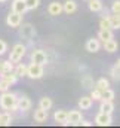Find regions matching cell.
<instances>
[{
  "label": "cell",
  "mask_w": 120,
  "mask_h": 128,
  "mask_svg": "<svg viewBox=\"0 0 120 128\" xmlns=\"http://www.w3.org/2000/svg\"><path fill=\"white\" fill-rule=\"evenodd\" d=\"M92 103H93V100L90 97H82L79 100V107L82 110H89L90 107H92Z\"/></svg>",
  "instance_id": "obj_18"
},
{
  "label": "cell",
  "mask_w": 120,
  "mask_h": 128,
  "mask_svg": "<svg viewBox=\"0 0 120 128\" xmlns=\"http://www.w3.org/2000/svg\"><path fill=\"white\" fill-rule=\"evenodd\" d=\"M24 55H25V46H24L22 43H16V45L12 48V51H10L9 61H12V63H19Z\"/></svg>",
  "instance_id": "obj_2"
},
{
  "label": "cell",
  "mask_w": 120,
  "mask_h": 128,
  "mask_svg": "<svg viewBox=\"0 0 120 128\" xmlns=\"http://www.w3.org/2000/svg\"><path fill=\"white\" fill-rule=\"evenodd\" d=\"M99 48H101V43H99V39H89L88 42H86V51H89V52H98L99 51Z\"/></svg>",
  "instance_id": "obj_12"
},
{
  "label": "cell",
  "mask_w": 120,
  "mask_h": 128,
  "mask_svg": "<svg viewBox=\"0 0 120 128\" xmlns=\"http://www.w3.org/2000/svg\"><path fill=\"white\" fill-rule=\"evenodd\" d=\"M3 2H7V0H0V3H3Z\"/></svg>",
  "instance_id": "obj_38"
},
{
  "label": "cell",
  "mask_w": 120,
  "mask_h": 128,
  "mask_svg": "<svg viewBox=\"0 0 120 128\" xmlns=\"http://www.w3.org/2000/svg\"><path fill=\"white\" fill-rule=\"evenodd\" d=\"M0 76H1V79H3V80L9 82L10 85L16 84V80H18V76L15 74V72H13V70H12V72H4V73H1Z\"/></svg>",
  "instance_id": "obj_16"
},
{
  "label": "cell",
  "mask_w": 120,
  "mask_h": 128,
  "mask_svg": "<svg viewBox=\"0 0 120 128\" xmlns=\"http://www.w3.org/2000/svg\"><path fill=\"white\" fill-rule=\"evenodd\" d=\"M117 66H119V67H120V60H119V61H117Z\"/></svg>",
  "instance_id": "obj_39"
},
{
  "label": "cell",
  "mask_w": 120,
  "mask_h": 128,
  "mask_svg": "<svg viewBox=\"0 0 120 128\" xmlns=\"http://www.w3.org/2000/svg\"><path fill=\"white\" fill-rule=\"evenodd\" d=\"M89 9L92 12H101V10H102V3H101V0H89Z\"/></svg>",
  "instance_id": "obj_24"
},
{
  "label": "cell",
  "mask_w": 120,
  "mask_h": 128,
  "mask_svg": "<svg viewBox=\"0 0 120 128\" xmlns=\"http://www.w3.org/2000/svg\"><path fill=\"white\" fill-rule=\"evenodd\" d=\"M16 109H18V110H22V112L30 110V109H31V100L27 96L19 97V98H18V101H16Z\"/></svg>",
  "instance_id": "obj_9"
},
{
  "label": "cell",
  "mask_w": 120,
  "mask_h": 128,
  "mask_svg": "<svg viewBox=\"0 0 120 128\" xmlns=\"http://www.w3.org/2000/svg\"><path fill=\"white\" fill-rule=\"evenodd\" d=\"M82 121V113L79 110H71L67 115V121L62 122V125H80Z\"/></svg>",
  "instance_id": "obj_4"
},
{
  "label": "cell",
  "mask_w": 120,
  "mask_h": 128,
  "mask_svg": "<svg viewBox=\"0 0 120 128\" xmlns=\"http://www.w3.org/2000/svg\"><path fill=\"white\" fill-rule=\"evenodd\" d=\"M12 124V116L4 112V113H0V127H7Z\"/></svg>",
  "instance_id": "obj_21"
},
{
  "label": "cell",
  "mask_w": 120,
  "mask_h": 128,
  "mask_svg": "<svg viewBox=\"0 0 120 128\" xmlns=\"http://www.w3.org/2000/svg\"><path fill=\"white\" fill-rule=\"evenodd\" d=\"M25 2V6H27V10H34L39 8L40 4V0H24Z\"/></svg>",
  "instance_id": "obj_29"
},
{
  "label": "cell",
  "mask_w": 120,
  "mask_h": 128,
  "mask_svg": "<svg viewBox=\"0 0 120 128\" xmlns=\"http://www.w3.org/2000/svg\"><path fill=\"white\" fill-rule=\"evenodd\" d=\"M110 74H111V78H113L114 80H120V67L117 66V64L111 67V70H110Z\"/></svg>",
  "instance_id": "obj_31"
},
{
  "label": "cell",
  "mask_w": 120,
  "mask_h": 128,
  "mask_svg": "<svg viewBox=\"0 0 120 128\" xmlns=\"http://www.w3.org/2000/svg\"><path fill=\"white\" fill-rule=\"evenodd\" d=\"M12 10H13V12H16V14L24 15V14L27 12L25 2H24V0H13V2H12Z\"/></svg>",
  "instance_id": "obj_11"
},
{
  "label": "cell",
  "mask_w": 120,
  "mask_h": 128,
  "mask_svg": "<svg viewBox=\"0 0 120 128\" xmlns=\"http://www.w3.org/2000/svg\"><path fill=\"white\" fill-rule=\"evenodd\" d=\"M19 34H21L22 39L31 40V39L36 36V28H34L31 24H22V27L19 26Z\"/></svg>",
  "instance_id": "obj_5"
},
{
  "label": "cell",
  "mask_w": 120,
  "mask_h": 128,
  "mask_svg": "<svg viewBox=\"0 0 120 128\" xmlns=\"http://www.w3.org/2000/svg\"><path fill=\"white\" fill-rule=\"evenodd\" d=\"M9 86H10V84L9 82H6V80H0V91L1 92H4V91H9Z\"/></svg>",
  "instance_id": "obj_35"
},
{
  "label": "cell",
  "mask_w": 120,
  "mask_h": 128,
  "mask_svg": "<svg viewBox=\"0 0 120 128\" xmlns=\"http://www.w3.org/2000/svg\"><path fill=\"white\" fill-rule=\"evenodd\" d=\"M99 110H101V112H104V113L111 115V113L114 112V104H113V101H108V100H101Z\"/></svg>",
  "instance_id": "obj_14"
},
{
  "label": "cell",
  "mask_w": 120,
  "mask_h": 128,
  "mask_svg": "<svg viewBox=\"0 0 120 128\" xmlns=\"http://www.w3.org/2000/svg\"><path fill=\"white\" fill-rule=\"evenodd\" d=\"M101 97H102V92H101L98 88L92 90V92H90V98H92V100H101Z\"/></svg>",
  "instance_id": "obj_34"
},
{
  "label": "cell",
  "mask_w": 120,
  "mask_h": 128,
  "mask_svg": "<svg viewBox=\"0 0 120 128\" xmlns=\"http://www.w3.org/2000/svg\"><path fill=\"white\" fill-rule=\"evenodd\" d=\"M96 88L102 92L104 90H107V88H110V82H108V79H105V78H101L98 82H96Z\"/></svg>",
  "instance_id": "obj_28"
},
{
  "label": "cell",
  "mask_w": 120,
  "mask_h": 128,
  "mask_svg": "<svg viewBox=\"0 0 120 128\" xmlns=\"http://www.w3.org/2000/svg\"><path fill=\"white\" fill-rule=\"evenodd\" d=\"M77 10V3L74 2V0H67L64 4H62V12H65V14H74Z\"/></svg>",
  "instance_id": "obj_13"
},
{
  "label": "cell",
  "mask_w": 120,
  "mask_h": 128,
  "mask_svg": "<svg viewBox=\"0 0 120 128\" xmlns=\"http://www.w3.org/2000/svg\"><path fill=\"white\" fill-rule=\"evenodd\" d=\"M6 51H7V45H6V42H4V40H0V55H3Z\"/></svg>",
  "instance_id": "obj_36"
},
{
  "label": "cell",
  "mask_w": 120,
  "mask_h": 128,
  "mask_svg": "<svg viewBox=\"0 0 120 128\" xmlns=\"http://www.w3.org/2000/svg\"><path fill=\"white\" fill-rule=\"evenodd\" d=\"M82 86L83 88H86V90H90L92 86H93V79H92V76L90 74H85V76H82Z\"/></svg>",
  "instance_id": "obj_22"
},
{
  "label": "cell",
  "mask_w": 120,
  "mask_h": 128,
  "mask_svg": "<svg viewBox=\"0 0 120 128\" xmlns=\"http://www.w3.org/2000/svg\"><path fill=\"white\" fill-rule=\"evenodd\" d=\"M111 115H108V113H104V112H99L98 115H96V118H95V124L96 125H99V127H108V125H111Z\"/></svg>",
  "instance_id": "obj_8"
},
{
  "label": "cell",
  "mask_w": 120,
  "mask_h": 128,
  "mask_svg": "<svg viewBox=\"0 0 120 128\" xmlns=\"http://www.w3.org/2000/svg\"><path fill=\"white\" fill-rule=\"evenodd\" d=\"M117 48H119V45H117V42L114 40V37L110 39V40H105V42H104V49L108 51V52H116Z\"/></svg>",
  "instance_id": "obj_19"
},
{
  "label": "cell",
  "mask_w": 120,
  "mask_h": 128,
  "mask_svg": "<svg viewBox=\"0 0 120 128\" xmlns=\"http://www.w3.org/2000/svg\"><path fill=\"white\" fill-rule=\"evenodd\" d=\"M80 125H83V127H90L92 124H90L89 121H80Z\"/></svg>",
  "instance_id": "obj_37"
},
{
  "label": "cell",
  "mask_w": 120,
  "mask_h": 128,
  "mask_svg": "<svg viewBox=\"0 0 120 128\" xmlns=\"http://www.w3.org/2000/svg\"><path fill=\"white\" fill-rule=\"evenodd\" d=\"M45 74V68L42 64L31 63L30 66H27V76L31 79H40Z\"/></svg>",
  "instance_id": "obj_3"
},
{
  "label": "cell",
  "mask_w": 120,
  "mask_h": 128,
  "mask_svg": "<svg viewBox=\"0 0 120 128\" xmlns=\"http://www.w3.org/2000/svg\"><path fill=\"white\" fill-rule=\"evenodd\" d=\"M13 72H15V74H16L18 78L27 76V66H25V64H18V66L13 68Z\"/></svg>",
  "instance_id": "obj_26"
},
{
  "label": "cell",
  "mask_w": 120,
  "mask_h": 128,
  "mask_svg": "<svg viewBox=\"0 0 120 128\" xmlns=\"http://www.w3.org/2000/svg\"><path fill=\"white\" fill-rule=\"evenodd\" d=\"M113 37H114V34H113V32H111L110 28H101V30L98 32V39L102 40V42L110 40V39H113Z\"/></svg>",
  "instance_id": "obj_17"
},
{
  "label": "cell",
  "mask_w": 120,
  "mask_h": 128,
  "mask_svg": "<svg viewBox=\"0 0 120 128\" xmlns=\"http://www.w3.org/2000/svg\"><path fill=\"white\" fill-rule=\"evenodd\" d=\"M48 110H45V109H37V110H34V121L36 122H45L46 119H48Z\"/></svg>",
  "instance_id": "obj_15"
},
{
  "label": "cell",
  "mask_w": 120,
  "mask_h": 128,
  "mask_svg": "<svg viewBox=\"0 0 120 128\" xmlns=\"http://www.w3.org/2000/svg\"><path fill=\"white\" fill-rule=\"evenodd\" d=\"M111 10H113V14H114L116 16H120V0H117V2H114V3H113Z\"/></svg>",
  "instance_id": "obj_33"
},
{
  "label": "cell",
  "mask_w": 120,
  "mask_h": 128,
  "mask_svg": "<svg viewBox=\"0 0 120 128\" xmlns=\"http://www.w3.org/2000/svg\"><path fill=\"white\" fill-rule=\"evenodd\" d=\"M13 70V63L12 61H1L0 60V74L4 72H12Z\"/></svg>",
  "instance_id": "obj_25"
},
{
  "label": "cell",
  "mask_w": 120,
  "mask_h": 128,
  "mask_svg": "<svg viewBox=\"0 0 120 128\" xmlns=\"http://www.w3.org/2000/svg\"><path fill=\"white\" fill-rule=\"evenodd\" d=\"M67 115H68V112H67V110H57V112H55V115H54V119H55L57 122L62 124L64 121H67Z\"/></svg>",
  "instance_id": "obj_23"
},
{
  "label": "cell",
  "mask_w": 120,
  "mask_h": 128,
  "mask_svg": "<svg viewBox=\"0 0 120 128\" xmlns=\"http://www.w3.org/2000/svg\"><path fill=\"white\" fill-rule=\"evenodd\" d=\"M99 27H101V28H110V30H113V28H111V20H110L108 15H104V16L101 18Z\"/></svg>",
  "instance_id": "obj_27"
},
{
  "label": "cell",
  "mask_w": 120,
  "mask_h": 128,
  "mask_svg": "<svg viewBox=\"0 0 120 128\" xmlns=\"http://www.w3.org/2000/svg\"><path fill=\"white\" fill-rule=\"evenodd\" d=\"M113 98H114V91H113V90L107 88V90H104V91H102V97H101V100H108V101H113Z\"/></svg>",
  "instance_id": "obj_30"
},
{
  "label": "cell",
  "mask_w": 120,
  "mask_h": 128,
  "mask_svg": "<svg viewBox=\"0 0 120 128\" xmlns=\"http://www.w3.org/2000/svg\"><path fill=\"white\" fill-rule=\"evenodd\" d=\"M6 22H7L9 27H19L21 22H22V15H21V14H16V12L12 10V12L7 15Z\"/></svg>",
  "instance_id": "obj_7"
},
{
  "label": "cell",
  "mask_w": 120,
  "mask_h": 128,
  "mask_svg": "<svg viewBox=\"0 0 120 128\" xmlns=\"http://www.w3.org/2000/svg\"><path fill=\"white\" fill-rule=\"evenodd\" d=\"M52 98H49V97H43V98H40V101H39V107L40 109H45V110H49L51 107H52Z\"/></svg>",
  "instance_id": "obj_20"
},
{
  "label": "cell",
  "mask_w": 120,
  "mask_h": 128,
  "mask_svg": "<svg viewBox=\"0 0 120 128\" xmlns=\"http://www.w3.org/2000/svg\"><path fill=\"white\" fill-rule=\"evenodd\" d=\"M110 20H111V28H120V16L113 15L110 16Z\"/></svg>",
  "instance_id": "obj_32"
},
{
  "label": "cell",
  "mask_w": 120,
  "mask_h": 128,
  "mask_svg": "<svg viewBox=\"0 0 120 128\" xmlns=\"http://www.w3.org/2000/svg\"><path fill=\"white\" fill-rule=\"evenodd\" d=\"M31 63H37V64L45 66V64L48 63V57H46L45 51H42V49L33 51V52H31Z\"/></svg>",
  "instance_id": "obj_6"
},
{
  "label": "cell",
  "mask_w": 120,
  "mask_h": 128,
  "mask_svg": "<svg viewBox=\"0 0 120 128\" xmlns=\"http://www.w3.org/2000/svg\"><path fill=\"white\" fill-rule=\"evenodd\" d=\"M48 12H49V15H52V16H58L62 14V3L60 2H52L49 6H48Z\"/></svg>",
  "instance_id": "obj_10"
},
{
  "label": "cell",
  "mask_w": 120,
  "mask_h": 128,
  "mask_svg": "<svg viewBox=\"0 0 120 128\" xmlns=\"http://www.w3.org/2000/svg\"><path fill=\"white\" fill-rule=\"evenodd\" d=\"M16 101H18V96L9 91L1 92L0 96V107L3 110H16Z\"/></svg>",
  "instance_id": "obj_1"
}]
</instances>
